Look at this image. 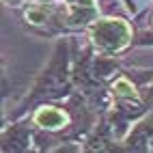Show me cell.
I'll return each mask as SVG.
<instances>
[{
    "mask_svg": "<svg viewBox=\"0 0 153 153\" xmlns=\"http://www.w3.org/2000/svg\"><path fill=\"white\" fill-rule=\"evenodd\" d=\"M129 35L131 30L127 26V22L123 19H99L93 26V39L99 48H106V50H121L125 48L129 41Z\"/></svg>",
    "mask_w": 153,
    "mask_h": 153,
    "instance_id": "obj_1",
    "label": "cell"
},
{
    "mask_svg": "<svg viewBox=\"0 0 153 153\" xmlns=\"http://www.w3.org/2000/svg\"><path fill=\"white\" fill-rule=\"evenodd\" d=\"M35 121L41 127H48V129H58L67 123V114L60 112L56 108H39L37 114H35Z\"/></svg>",
    "mask_w": 153,
    "mask_h": 153,
    "instance_id": "obj_2",
    "label": "cell"
},
{
    "mask_svg": "<svg viewBox=\"0 0 153 153\" xmlns=\"http://www.w3.org/2000/svg\"><path fill=\"white\" fill-rule=\"evenodd\" d=\"M114 95L117 97H136V91L125 78H121V80L114 82Z\"/></svg>",
    "mask_w": 153,
    "mask_h": 153,
    "instance_id": "obj_3",
    "label": "cell"
},
{
    "mask_svg": "<svg viewBox=\"0 0 153 153\" xmlns=\"http://www.w3.org/2000/svg\"><path fill=\"white\" fill-rule=\"evenodd\" d=\"M26 19L33 22V24H43L45 22V9H28Z\"/></svg>",
    "mask_w": 153,
    "mask_h": 153,
    "instance_id": "obj_4",
    "label": "cell"
}]
</instances>
